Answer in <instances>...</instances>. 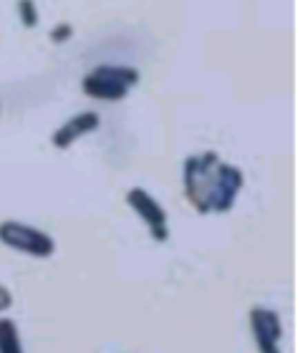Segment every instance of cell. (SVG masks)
Masks as SVG:
<instances>
[{
  "mask_svg": "<svg viewBox=\"0 0 303 353\" xmlns=\"http://www.w3.org/2000/svg\"><path fill=\"white\" fill-rule=\"evenodd\" d=\"M126 205L132 207L134 212L144 220V225L149 228V232H152V237H155L157 243H167V237H170V220H167V212H164L162 205H159L147 190H141V187L129 190L126 192Z\"/></svg>",
  "mask_w": 303,
  "mask_h": 353,
  "instance_id": "277c9868",
  "label": "cell"
},
{
  "mask_svg": "<svg viewBox=\"0 0 303 353\" xmlns=\"http://www.w3.org/2000/svg\"><path fill=\"white\" fill-rule=\"evenodd\" d=\"M10 305H13V295L6 285H0V313H6Z\"/></svg>",
  "mask_w": 303,
  "mask_h": 353,
  "instance_id": "ba28073f",
  "label": "cell"
},
{
  "mask_svg": "<svg viewBox=\"0 0 303 353\" xmlns=\"http://www.w3.org/2000/svg\"><path fill=\"white\" fill-rule=\"evenodd\" d=\"M243 190V172L222 162L215 152L187 157L185 192L190 205L200 214L228 212Z\"/></svg>",
  "mask_w": 303,
  "mask_h": 353,
  "instance_id": "6da1fadb",
  "label": "cell"
},
{
  "mask_svg": "<svg viewBox=\"0 0 303 353\" xmlns=\"http://www.w3.org/2000/svg\"><path fill=\"white\" fill-rule=\"evenodd\" d=\"M251 331L258 353H281L283 325L278 313L271 308H251Z\"/></svg>",
  "mask_w": 303,
  "mask_h": 353,
  "instance_id": "5b68a950",
  "label": "cell"
},
{
  "mask_svg": "<svg viewBox=\"0 0 303 353\" xmlns=\"http://www.w3.org/2000/svg\"><path fill=\"white\" fill-rule=\"evenodd\" d=\"M97 126H99V117H97V114H91V111H84V114H79V117L68 119L66 124H63L59 132L53 134V137H51L53 147H59V149L71 147L76 139H81L84 134L94 132Z\"/></svg>",
  "mask_w": 303,
  "mask_h": 353,
  "instance_id": "8992f818",
  "label": "cell"
},
{
  "mask_svg": "<svg viewBox=\"0 0 303 353\" xmlns=\"http://www.w3.org/2000/svg\"><path fill=\"white\" fill-rule=\"evenodd\" d=\"M0 243L10 248V250L26 252V255H33V258H51L53 250H56V243H53L51 235H46L43 230L30 228V225H23V222H0Z\"/></svg>",
  "mask_w": 303,
  "mask_h": 353,
  "instance_id": "3957f363",
  "label": "cell"
},
{
  "mask_svg": "<svg viewBox=\"0 0 303 353\" xmlns=\"http://www.w3.org/2000/svg\"><path fill=\"white\" fill-rule=\"evenodd\" d=\"M139 81V74L126 66H99L84 79V91L99 101H119Z\"/></svg>",
  "mask_w": 303,
  "mask_h": 353,
  "instance_id": "7a4b0ae2",
  "label": "cell"
},
{
  "mask_svg": "<svg viewBox=\"0 0 303 353\" xmlns=\"http://www.w3.org/2000/svg\"><path fill=\"white\" fill-rule=\"evenodd\" d=\"M0 353H23L18 325L10 318H0Z\"/></svg>",
  "mask_w": 303,
  "mask_h": 353,
  "instance_id": "52a82bcc",
  "label": "cell"
}]
</instances>
